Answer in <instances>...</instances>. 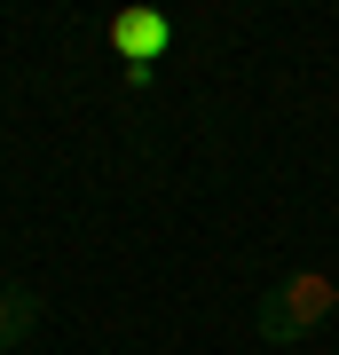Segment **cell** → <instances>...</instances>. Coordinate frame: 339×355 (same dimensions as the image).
<instances>
[{"instance_id": "cell-3", "label": "cell", "mask_w": 339, "mask_h": 355, "mask_svg": "<svg viewBox=\"0 0 339 355\" xmlns=\"http://www.w3.org/2000/svg\"><path fill=\"white\" fill-rule=\"evenodd\" d=\"M32 331H40V292L32 284H0V355L24 347Z\"/></svg>"}, {"instance_id": "cell-1", "label": "cell", "mask_w": 339, "mask_h": 355, "mask_svg": "<svg viewBox=\"0 0 339 355\" xmlns=\"http://www.w3.org/2000/svg\"><path fill=\"white\" fill-rule=\"evenodd\" d=\"M324 316H339V284L324 277V268H292V277H277L261 300H252V331H261L268 347L308 340Z\"/></svg>"}, {"instance_id": "cell-2", "label": "cell", "mask_w": 339, "mask_h": 355, "mask_svg": "<svg viewBox=\"0 0 339 355\" xmlns=\"http://www.w3.org/2000/svg\"><path fill=\"white\" fill-rule=\"evenodd\" d=\"M111 48H119V55H126V64H134V71H150L158 55L174 48V24H166L158 8H126L119 24H111Z\"/></svg>"}]
</instances>
